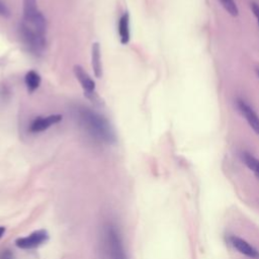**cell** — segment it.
<instances>
[{"label":"cell","instance_id":"cell-1","mask_svg":"<svg viewBox=\"0 0 259 259\" xmlns=\"http://www.w3.org/2000/svg\"><path fill=\"white\" fill-rule=\"evenodd\" d=\"M75 116L79 125L92 139L104 144H114L116 142L113 126L102 114L86 106H77Z\"/></svg>","mask_w":259,"mask_h":259},{"label":"cell","instance_id":"cell-2","mask_svg":"<svg viewBox=\"0 0 259 259\" xmlns=\"http://www.w3.org/2000/svg\"><path fill=\"white\" fill-rule=\"evenodd\" d=\"M22 22L40 34L46 35L47 20L37 6L36 0H23Z\"/></svg>","mask_w":259,"mask_h":259},{"label":"cell","instance_id":"cell-3","mask_svg":"<svg viewBox=\"0 0 259 259\" xmlns=\"http://www.w3.org/2000/svg\"><path fill=\"white\" fill-rule=\"evenodd\" d=\"M18 33L21 41L29 52L33 55H39L42 53L47 44L46 35L30 28L22 21L18 25Z\"/></svg>","mask_w":259,"mask_h":259},{"label":"cell","instance_id":"cell-4","mask_svg":"<svg viewBox=\"0 0 259 259\" xmlns=\"http://www.w3.org/2000/svg\"><path fill=\"white\" fill-rule=\"evenodd\" d=\"M73 72H74V75H75L76 79L78 80L83 92H84V95L93 103H95L97 105H101L102 100L96 93L95 82L89 76V74L80 65H75L73 67Z\"/></svg>","mask_w":259,"mask_h":259},{"label":"cell","instance_id":"cell-5","mask_svg":"<svg viewBox=\"0 0 259 259\" xmlns=\"http://www.w3.org/2000/svg\"><path fill=\"white\" fill-rule=\"evenodd\" d=\"M50 239V234L45 229H39L33 231L25 237H19L15 240V246L23 250H31L38 248L39 246L46 244Z\"/></svg>","mask_w":259,"mask_h":259},{"label":"cell","instance_id":"cell-6","mask_svg":"<svg viewBox=\"0 0 259 259\" xmlns=\"http://www.w3.org/2000/svg\"><path fill=\"white\" fill-rule=\"evenodd\" d=\"M236 105L241 112V114L245 117L250 127L259 135V115L257 112L253 109V107L243 98L238 97L236 99Z\"/></svg>","mask_w":259,"mask_h":259},{"label":"cell","instance_id":"cell-7","mask_svg":"<svg viewBox=\"0 0 259 259\" xmlns=\"http://www.w3.org/2000/svg\"><path fill=\"white\" fill-rule=\"evenodd\" d=\"M63 116L61 114H50L46 116H37L29 123L28 131L32 134H38L47 131L51 126L59 123Z\"/></svg>","mask_w":259,"mask_h":259},{"label":"cell","instance_id":"cell-8","mask_svg":"<svg viewBox=\"0 0 259 259\" xmlns=\"http://www.w3.org/2000/svg\"><path fill=\"white\" fill-rule=\"evenodd\" d=\"M106 241L112 259H125L120 237L114 228L110 227L107 229Z\"/></svg>","mask_w":259,"mask_h":259},{"label":"cell","instance_id":"cell-9","mask_svg":"<svg viewBox=\"0 0 259 259\" xmlns=\"http://www.w3.org/2000/svg\"><path fill=\"white\" fill-rule=\"evenodd\" d=\"M230 243L239 253L251 259H259V251L250 245L246 240L237 236H232L230 237Z\"/></svg>","mask_w":259,"mask_h":259},{"label":"cell","instance_id":"cell-10","mask_svg":"<svg viewBox=\"0 0 259 259\" xmlns=\"http://www.w3.org/2000/svg\"><path fill=\"white\" fill-rule=\"evenodd\" d=\"M117 31L119 41L121 45L128 44L131 39V28H130V14L124 12L120 15L117 23Z\"/></svg>","mask_w":259,"mask_h":259},{"label":"cell","instance_id":"cell-11","mask_svg":"<svg viewBox=\"0 0 259 259\" xmlns=\"http://www.w3.org/2000/svg\"><path fill=\"white\" fill-rule=\"evenodd\" d=\"M91 66L94 76L100 78L102 76V63L100 45L98 42H93L91 47Z\"/></svg>","mask_w":259,"mask_h":259},{"label":"cell","instance_id":"cell-12","mask_svg":"<svg viewBox=\"0 0 259 259\" xmlns=\"http://www.w3.org/2000/svg\"><path fill=\"white\" fill-rule=\"evenodd\" d=\"M40 83L41 77L36 71L29 70L28 72H26L24 76V84L28 93H33L39 87Z\"/></svg>","mask_w":259,"mask_h":259},{"label":"cell","instance_id":"cell-13","mask_svg":"<svg viewBox=\"0 0 259 259\" xmlns=\"http://www.w3.org/2000/svg\"><path fill=\"white\" fill-rule=\"evenodd\" d=\"M241 157L244 164L259 178V159L246 151L242 152Z\"/></svg>","mask_w":259,"mask_h":259},{"label":"cell","instance_id":"cell-14","mask_svg":"<svg viewBox=\"0 0 259 259\" xmlns=\"http://www.w3.org/2000/svg\"><path fill=\"white\" fill-rule=\"evenodd\" d=\"M223 7L226 9L228 13H230L232 16H237L239 13L238 6L235 2V0H220Z\"/></svg>","mask_w":259,"mask_h":259},{"label":"cell","instance_id":"cell-15","mask_svg":"<svg viewBox=\"0 0 259 259\" xmlns=\"http://www.w3.org/2000/svg\"><path fill=\"white\" fill-rule=\"evenodd\" d=\"M0 15L3 17H8L10 15V11L6 4L0 0Z\"/></svg>","mask_w":259,"mask_h":259},{"label":"cell","instance_id":"cell-16","mask_svg":"<svg viewBox=\"0 0 259 259\" xmlns=\"http://www.w3.org/2000/svg\"><path fill=\"white\" fill-rule=\"evenodd\" d=\"M251 8H252V11H253L254 15L256 16L258 24H259V4H257L255 2H252L251 3Z\"/></svg>","mask_w":259,"mask_h":259},{"label":"cell","instance_id":"cell-17","mask_svg":"<svg viewBox=\"0 0 259 259\" xmlns=\"http://www.w3.org/2000/svg\"><path fill=\"white\" fill-rule=\"evenodd\" d=\"M0 259H13V254L10 250H6L0 255Z\"/></svg>","mask_w":259,"mask_h":259},{"label":"cell","instance_id":"cell-18","mask_svg":"<svg viewBox=\"0 0 259 259\" xmlns=\"http://www.w3.org/2000/svg\"><path fill=\"white\" fill-rule=\"evenodd\" d=\"M5 232H6V228L3 227V226H0V239L4 236Z\"/></svg>","mask_w":259,"mask_h":259},{"label":"cell","instance_id":"cell-19","mask_svg":"<svg viewBox=\"0 0 259 259\" xmlns=\"http://www.w3.org/2000/svg\"><path fill=\"white\" fill-rule=\"evenodd\" d=\"M257 75H258V77H259V70H257Z\"/></svg>","mask_w":259,"mask_h":259}]
</instances>
